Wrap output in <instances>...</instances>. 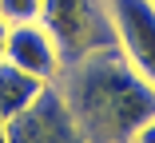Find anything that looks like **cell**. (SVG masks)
I'll return each mask as SVG.
<instances>
[{
	"label": "cell",
	"mask_w": 155,
	"mask_h": 143,
	"mask_svg": "<svg viewBox=\"0 0 155 143\" xmlns=\"http://www.w3.org/2000/svg\"><path fill=\"white\" fill-rule=\"evenodd\" d=\"M115 48L155 88V0H107Z\"/></svg>",
	"instance_id": "cell-4"
},
{
	"label": "cell",
	"mask_w": 155,
	"mask_h": 143,
	"mask_svg": "<svg viewBox=\"0 0 155 143\" xmlns=\"http://www.w3.org/2000/svg\"><path fill=\"white\" fill-rule=\"evenodd\" d=\"M131 143H155V119H147V123L131 135Z\"/></svg>",
	"instance_id": "cell-8"
},
{
	"label": "cell",
	"mask_w": 155,
	"mask_h": 143,
	"mask_svg": "<svg viewBox=\"0 0 155 143\" xmlns=\"http://www.w3.org/2000/svg\"><path fill=\"white\" fill-rule=\"evenodd\" d=\"M44 88H48L44 80L28 76L24 68H16V64H8V60H0V115H4V119L20 115Z\"/></svg>",
	"instance_id": "cell-6"
},
{
	"label": "cell",
	"mask_w": 155,
	"mask_h": 143,
	"mask_svg": "<svg viewBox=\"0 0 155 143\" xmlns=\"http://www.w3.org/2000/svg\"><path fill=\"white\" fill-rule=\"evenodd\" d=\"M36 20L56 40L64 64H76V60H84V56L100 52V48H115L107 0H44Z\"/></svg>",
	"instance_id": "cell-2"
},
{
	"label": "cell",
	"mask_w": 155,
	"mask_h": 143,
	"mask_svg": "<svg viewBox=\"0 0 155 143\" xmlns=\"http://www.w3.org/2000/svg\"><path fill=\"white\" fill-rule=\"evenodd\" d=\"M4 40H8V20L0 16V60H4Z\"/></svg>",
	"instance_id": "cell-9"
},
{
	"label": "cell",
	"mask_w": 155,
	"mask_h": 143,
	"mask_svg": "<svg viewBox=\"0 0 155 143\" xmlns=\"http://www.w3.org/2000/svg\"><path fill=\"white\" fill-rule=\"evenodd\" d=\"M44 8V0H0V16H4L8 24L16 20H36Z\"/></svg>",
	"instance_id": "cell-7"
},
{
	"label": "cell",
	"mask_w": 155,
	"mask_h": 143,
	"mask_svg": "<svg viewBox=\"0 0 155 143\" xmlns=\"http://www.w3.org/2000/svg\"><path fill=\"white\" fill-rule=\"evenodd\" d=\"M0 143H8V119L0 115Z\"/></svg>",
	"instance_id": "cell-10"
},
{
	"label": "cell",
	"mask_w": 155,
	"mask_h": 143,
	"mask_svg": "<svg viewBox=\"0 0 155 143\" xmlns=\"http://www.w3.org/2000/svg\"><path fill=\"white\" fill-rule=\"evenodd\" d=\"M4 60L24 68L28 76H36L44 83H56V76L64 72L60 48L48 36V28L40 20H16L8 24V40H4Z\"/></svg>",
	"instance_id": "cell-5"
},
{
	"label": "cell",
	"mask_w": 155,
	"mask_h": 143,
	"mask_svg": "<svg viewBox=\"0 0 155 143\" xmlns=\"http://www.w3.org/2000/svg\"><path fill=\"white\" fill-rule=\"evenodd\" d=\"M56 88L87 143H131V135L155 119V88L123 60L119 48H100L64 64Z\"/></svg>",
	"instance_id": "cell-1"
},
{
	"label": "cell",
	"mask_w": 155,
	"mask_h": 143,
	"mask_svg": "<svg viewBox=\"0 0 155 143\" xmlns=\"http://www.w3.org/2000/svg\"><path fill=\"white\" fill-rule=\"evenodd\" d=\"M8 143H87V139L72 115L68 99L60 96V88L48 83L20 115L8 119Z\"/></svg>",
	"instance_id": "cell-3"
}]
</instances>
